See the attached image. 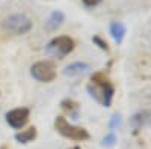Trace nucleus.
<instances>
[{
  "instance_id": "1",
  "label": "nucleus",
  "mask_w": 151,
  "mask_h": 149,
  "mask_svg": "<svg viewBox=\"0 0 151 149\" xmlns=\"http://www.w3.org/2000/svg\"><path fill=\"white\" fill-rule=\"evenodd\" d=\"M86 89L98 104H101L103 107H110L115 88L104 72H95L91 77V81L88 83Z\"/></svg>"
},
{
  "instance_id": "2",
  "label": "nucleus",
  "mask_w": 151,
  "mask_h": 149,
  "mask_svg": "<svg viewBox=\"0 0 151 149\" xmlns=\"http://www.w3.org/2000/svg\"><path fill=\"white\" fill-rule=\"evenodd\" d=\"M76 44H74V39L70 38V36H58V38L52 39L47 47H45V53L52 57H58V59H62L68 56L73 50H74Z\"/></svg>"
},
{
  "instance_id": "3",
  "label": "nucleus",
  "mask_w": 151,
  "mask_h": 149,
  "mask_svg": "<svg viewBox=\"0 0 151 149\" xmlns=\"http://www.w3.org/2000/svg\"><path fill=\"white\" fill-rule=\"evenodd\" d=\"M55 128L60 135H64L67 139H71V140H86L89 137V134H88V131L85 128L71 125L64 116H58L55 119Z\"/></svg>"
},
{
  "instance_id": "4",
  "label": "nucleus",
  "mask_w": 151,
  "mask_h": 149,
  "mask_svg": "<svg viewBox=\"0 0 151 149\" xmlns=\"http://www.w3.org/2000/svg\"><path fill=\"white\" fill-rule=\"evenodd\" d=\"M3 27L9 33L24 35V33H27L32 29V21H30L29 17H26L24 14H14V15H9L3 21Z\"/></svg>"
},
{
  "instance_id": "5",
  "label": "nucleus",
  "mask_w": 151,
  "mask_h": 149,
  "mask_svg": "<svg viewBox=\"0 0 151 149\" xmlns=\"http://www.w3.org/2000/svg\"><path fill=\"white\" fill-rule=\"evenodd\" d=\"M30 74L32 77L41 83H50L53 81L56 77V69L55 65L52 62H47V60H41V62H36V63L32 65L30 68Z\"/></svg>"
},
{
  "instance_id": "6",
  "label": "nucleus",
  "mask_w": 151,
  "mask_h": 149,
  "mask_svg": "<svg viewBox=\"0 0 151 149\" xmlns=\"http://www.w3.org/2000/svg\"><path fill=\"white\" fill-rule=\"evenodd\" d=\"M29 120V108L21 107V108H14L6 113V122L14 128V130H20L27 123Z\"/></svg>"
},
{
  "instance_id": "7",
  "label": "nucleus",
  "mask_w": 151,
  "mask_h": 149,
  "mask_svg": "<svg viewBox=\"0 0 151 149\" xmlns=\"http://www.w3.org/2000/svg\"><path fill=\"white\" fill-rule=\"evenodd\" d=\"M91 66L85 63V62H74V63L68 65L65 69H64V74L67 77H80V76H85L86 72H89Z\"/></svg>"
},
{
  "instance_id": "8",
  "label": "nucleus",
  "mask_w": 151,
  "mask_h": 149,
  "mask_svg": "<svg viewBox=\"0 0 151 149\" xmlns=\"http://www.w3.org/2000/svg\"><path fill=\"white\" fill-rule=\"evenodd\" d=\"M109 30H110V35H112L113 41H115L118 45L124 41V36H125V33H127V27H125L122 23H119V21H113L110 24Z\"/></svg>"
},
{
  "instance_id": "9",
  "label": "nucleus",
  "mask_w": 151,
  "mask_h": 149,
  "mask_svg": "<svg viewBox=\"0 0 151 149\" xmlns=\"http://www.w3.org/2000/svg\"><path fill=\"white\" fill-rule=\"evenodd\" d=\"M64 21H65L64 12H62V11H55V12H52V15L48 17L45 24H47L48 30H56V29H59L62 26V23H64Z\"/></svg>"
},
{
  "instance_id": "10",
  "label": "nucleus",
  "mask_w": 151,
  "mask_h": 149,
  "mask_svg": "<svg viewBox=\"0 0 151 149\" xmlns=\"http://www.w3.org/2000/svg\"><path fill=\"white\" fill-rule=\"evenodd\" d=\"M35 137H36V128L35 127H30L29 130H24V131L15 134V140L20 142V143H29Z\"/></svg>"
},
{
  "instance_id": "11",
  "label": "nucleus",
  "mask_w": 151,
  "mask_h": 149,
  "mask_svg": "<svg viewBox=\"0 0 151 149\" xmlns=\"http://www.w3.org/2000/svg\"><path fill=\"white\" fill-rule=\"evenodd\" d=\"M148 122H150V113H148V111H141V113H136L132 118V125L136 130L142 128L145 123H148Z\"/></svg>"
},
{
  "instance_id": "12",
  "label": "nucleus",
  "mask_w": 151,
  "mask_h": 149,
  "mask_svg": "<svg viewBox=\"0 0 151 149\" xmlns=\"http://www.w3.org/2000/svg\"><path fill=\"white\" fill-rule=\"evenodd\" d=\"M62 107H64L67 111H70V115L71 116H77V110H79V106L77 103H74L71 101V99H65V101H62Z\"/></svg>"
},
{
  "instance_id": "13",
  "label": "nucleus",
  "mask_w": 151,
  "mask_h": 149,
  "mask_svg": "<svg viewBox=\"0 0 151 149\" xmlns=\"http://www.w3.org/2000/svg\"><path fill=\"white\" fill-rule=\"evenodd\" d=\"M115 142H116L115 134H113V133H110V134H107L106 137L103 139V146H106V148H112L113 145H115Z\"/></svg>"
},
{
  "instance_id": "14",
  "label": "nucleus",
  "mask_w": 151,
  "mask_h": 149,
  "mask_svg": "<svg viewBox=\"0 0 151 149\" xmlns=\"http://www.w3.org/2000/svg\"><path fill=\"white\" fill-rule=\"evenodd\" d=\"M92 42H94V44H97L101 50H104V51H107V50H109V48H107V42H106V41H103L101 38H100V36H94V38H92Z\"/></svg>"
},
{
  "instance_id": "15",
  "label": "nucleus",
  "mask_w": 151,
  "mask_h": 149,
  "mask_svg": "<svg viewBox=\"0 0 151 149\" xmlns=\"http://www.w3.org/2000/svg\"><path fill=\"white\" fill-rule=\"evenodd\" d=\"M121 125V115H115L110 120V128H115V127H119Z\"/></svg>"
},
{
  "instance_id": "16",
  "label": "nucleus",
  "mask_w": 151,
  "mask_h": 149,
  "mask_svg": "<svg viewBox=\"0 0 151 149\" xmlns=\"http://www.w3.org/2000/svg\"><path fill=\"white\" fill-rule=\"evenodd\" d=\"M82 2H83L86 6H97L98 3H101L103 0H82Z\"/></svg>"
},
{
  "instance_id": "17",
  "label": "nucleus",
  "mask_w": 151,
  "mask_h": 149,
  "mask_svg": "<svg viewBox=\"0 0 151 149\" xmlns=\"http://www.w3.org/2000/svg\"><path fill=\"white\" fill-rule=\"evenodd\" d=\"M71 149H80V148H71Z\"/></svg>"
}]
</instances>
